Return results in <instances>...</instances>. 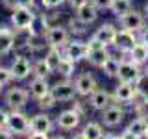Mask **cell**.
Wrapping results in <instances>:
<instances>
[{
	"label": "cell",
	"instance_id": "cell-1",
	"mask_svg": "<svg viewBox=\"0 0 148 139\" xmlns=\"http://www.w3.org/2000/svg\"><path fill=\"white\" fill-rule=\"evenodd\" d=\"M119 19V24L122 30H128V32H133V34H139V32L145 28L146 24V17L143 15V13L135 11V9H130V11H126L124 15L117 17Z\"/></svg>",
	"mask_w": 148,
	"mask_h": 139
},
{
	"label": "cell",
	"instance_id": "cell-2",
	"mask_svg": "<svg viewBox=\"0 0 148 139\" xmlns=\"http://www.w3.org/2000/svg\"><path fill=\"white\" fill-rule=\"evenodd\" d=\"M6 126L13 132V136H24V133H30V119L21 109H11L8 113Z\"/></svg>",
	"mask_w": 148,
	"mask_h": 139
},
{
	"label": "cell",
	"instance_id": "cell-3",
	"mask_svg": "<svg viewBox=\"0 0 148 139\" xmlns=\"http://www.w3.org/2000/svg\"><path fill=\"white\" fill-rule=\"evenodd\" d=\"M45 41L48 46H56V48H63L69 43V30L63 28L61 24H52L46 28L45 32Z\"/></svg>",
	"mask_w": 148,
	"mask_h": 139
},
{
	"label": "cell",
	"instance_id": "cell-4",
	"mask_svg": "<svg viewBox=\"0 0 148 139\" xmlns=\"http://www.w3.org/2000/svg\"><path fill=\"white\" fill-rule=\"evenodd\" d=\"M35 15L37 13L34 11V8L15 6L11 9V24H13V28H30Z\"/></svg>",
	"mask_w": 148,
	"mask_h": 139
},
{
	"label": "cell",
	"instance_id": "cell-5",
	"mask_svg": "<svg viewBox=\"0 0 148 139\" xmlns=\"http://www.w3.org/2000/svg\"><path fill=\"white\" fill-rule=\"evenodd\" d=\"M28 98H30V93L22 87H11L8 89L6 96H4V102L9 109H22L28 104Z\"/></svg>",
	"mask_w": 148,
	"mask_h": 139
},
{
	"label": "cell",
	"instance_id": "cell-6",
	"mask_svg": "<svg viewBox=\"0 0 148 139\" xmlns=\"http://www.w3.org/2000/svg\"><path fill=\"white\" fill-rule=\"evenodd\" d=\"M137 43V37H135V34L133 32H128V30H117V34H115V37H113V45L115 48L119 50V52H122V54H128L130 50H132V46Z\"/></svg>",
	"mask_w": 148,
	"mask_h": 139
},
{
	"label": "cell",
	"instance_id": "cell-7",
	"mask_svg": "<svg viewBox=\"0 0 148 139\" xmlns=\"http://www.w3.org/2000/svg\"><path fill=\"white\" fill-rule=\"evenodd\" d=\"M50 91H52V95L56 96V100H58V102H69V100H72L74 96L78 95L74 83L69 82V78H65L63 82H58L56 85H52V87H50Z\"/></svg>",
	"mask_w": 148,
	"mask_h": 139
},
{
	"label": "cell",
	"instance_id": "cell-8",
	"mask_svg": "<svg viewBox=\"0 0 148 139\" xmlns=\"http://www.w3.org/2000/svg\"><path fill=\"white\" fill-rule=\"evenodd\" d=\"M63 56L69 59H72L74 63L82 61V59L87 58V43H83V41H69L67 45L63 46Z\"/></svg>",
	"mask_w": 148,
	"mask_h": 139
},
{
	"label": "cell",
	"instance_id": "cell-9",
	"mask_svg": "<svg viewBox=\"0 0 148 139\" xmlns=\"http://www.w3.org/2000/svg\"><path fill=\"white\" fill-rule=\"evenodd\" d=\"M124 117H126V111L120 108V106L109 104L106 109H102V122H104L108 128L119 126V124L124 120Z\"/></svg>",
	"mask_w": 148,
	"mask_h": 139
},
{
	"label": "cell",
	"instance_id": "cell-10",
	"mask_svg": "<svg viewBox=\"0 0 148 139\" xmlns=\"http://www.w3.org/2000/svg\"><path fill=\"white\" fill-rule=\"evenodd\" d=\"M80 120H82V113H78L76 109H65L58 115V126L65 130V132H71V130L80 126Z\"/></svg>",
	"mask_w": 148,
	"mask_h": 139
},
{
	"label": "cell",
	"instance_id": "cell-11",
	"mask_svg": "<svg viewBox=\"0 0 148 139\" xmlns=\"http://www.w3.org/2000/svg\"><path fill=\"white\" fill-rule=\"evenodd\" d=\"M9 69H11L13 80H17V82L26 80V78L32 74V63H30L28 58H24V56H17V58L13 59V63H11Z\"/></svg>",
	"mask_w": 148,
	"mask_h": 139
},
{
	"label": "cell",
	"instance_id": "cell-12",
	"mask_svg": "<svg viewBox=\"0 0 148 139\" xmlns=\"http://www.w3.org/2000/svg\"><path fill=\"white\" fill-rule=\"evenodd\" d=\"M74 87H76V93L80 96H89L98 87V83H96V78L91 72H82L74 82Z\"/></svg>",
	"mask_w": 148,
	"mask_h": 139
},
{
	"label": "cell",
	"instance_id": "cell-13",
	"mask_svg": "<svg viewBox=\"0 0 148 139\" xmlns=\"http://www.w3.org/2000/svg\"><path fill=\"white\" fill-rule=\"evenodd\" d=\"M141 74H143V72H141V69H139V65H135L133 61H120L117 78H119V82L135 83L137 78L141 76Z\"/></svg>",
	"mask_w": 148,
	"mask_h": 139
},
{
	"label": "cell",
	"instance_id": "cell-14",
	"mask_svg": "<svg viewBox=\"0 0 148 139\" xmlns=\"http://www.w3.org/2000/svg\"><path fill=\"white\" fill-rule=\"evenodd\" d=\"M135 96H137V89L130 82H119V85L115 87L113 98L117 102H120V104H132L135 100Z\"/></svg>",
	"mask_w": 148,
	"mask_h": 139
},
{
	"label": "cell",
	"instance_id": "cell-15",
	"mask_svg": "<svg viewBox=\"0 0 148 139\" xmlns=\"http://www.w3.org/2000/svg\"><path fill=\"white\" fill-rule=\"evenodd\" d=\"M54 128L52 117H48L46 113H37L30 119V132H37V133H46L48 136Z\"/></svg>",
	"mask_w": 148,
	"mask_h": 139
},
{
	"label": "cell",
	"instance_id": "cell-16",
	"mask_svg": "<svg viewBox=\"0 0 148 139\" xmlns=\"http://www.w3.org/2000/svg\"><path fill=\"white\" fill-rule=\"evenodd\" d=\"M146 128H148V120L146 117H137L132 120V124L120 133V137H146Z\"/></svg>",
	"mask_w": 148,
	"mask_h": 139
},
{
	"label": "cell",
	"instance_id": "cell-17",
	"mask_svg": "<svg viewBox=\"0 0 148 139\" xmlns=\"http://www.w3.org/2000/svg\"><path fill=\"white\" fill-rule=\"evenodd\" d=\"M76 17L80 19L83 24L89 26V24H92V22L98 19V9H96V6L91 2V0H87L85 4H82V6L76 9Z\"/></svg>",
	"mask_w": 148,
	"mask_h": 139
},
{
	"label": "cell",
	"instance_id": "cell-18",
	"mask_svg": "<svg viewBox=\"0 0 148 139\" xmlns=\"http://www.w3.org/2000/svg\"><path fill=\"white\" fill-rule=\"evenodd\" d=\"M89 104H91L92 109L102 111L111 104V95L106 89H98V87H96V89L89 95Z\"/></svg>",
	"mask_w": 148,
	"mask_h": 139
},
{
	"label": "cell",
	"instance_id": "cell-19",
	"mask_svg": "<svg viewBox=\"0 0 148 139\" xmlns=\"http://www.w3.org/2000/svg\"><path fill=\"white\" fill-rule=\"evenodd\" d=\"M15 48V34L11 28L0 26V56H8Z\"/></svg>",
	"mask_w": 148,
	"mask_h": 139
},
{
	"label": "cell",
	"instance_id": "cell-20",
	"mask_svg": "<svg viewBox=\"0 0 148 139\" xmlns=\"http://www.w3.org/2000/svg\"><path fill=\"white\" fill-rule=\"evenodd\" d=\"M115 34H117V28H115L111 22H104V24H100L98 28H96V32L92 34V37L95 39H98L100 43H104L106 46L113 43V37Z\"/></svg>",
	"mask_w": 148,
	"mask_h": 139
},
{
	"label": "cell",
	"instance_id": "cell-21",
	"mask_svg": "<svg viewBox=\"0 0 148 139\" xmlns=\"http://www.w3.org/2000/svg\"><path fill=\"white\" fill-rule=\"evenodd\" d=\"M128 56H130V61H133L135 65H139V67L145 65L148 61V45L137 41V43L132 46V50L128 52Z\"/></svg>",
	"mask_w": 148,
	"mask_h": 139
},
{
	"label": "cell",
	"instance_id": "cell-22",
	"mask_svg": "<svg viewBox=\"0 0 148 139\" xmlns=\"http://www.w3.org/2000/svg\"><path fill=\"white\" fill-rule=\"evenodd\" d=\"M50 83L46 82V78H34V80H32V83H30V96H34V98L37 100V98H41V96L43 95H46V93L50 91Z\"/></svg>",
	"mask_w": 148,
	"mask_h": 139
},
{
	"label": "cell",
	"instance_id": "cell-23",
	"mask_svg": "<svg viewBox=\"0 0 148 139\" xmlns=\"http://www.w3.org/2000/svg\"><path fill=\"white\" fill-rule=\"evenodd\" d=\"M76 137H83V139H100V137H104V128H102L98 122H87Z\"/></svg>",
	"mask_w": 148,
	"mask_h": 139
},
{
	"label": "cell",
	"instance_id": "cell-24",
	"mask_svg": "<svg viewBox=\"0 0 148 139\" xmlns=\"http://www.w3.org/2000/svg\"><path fill=\"white\" fill-rule=\"evenodd\" d=\"M108 58H109L108 48H98V50H91V52H87V58L85 59L92 65V67H102Z\"/></svg>",
	"mask_w": 148,
	"mask_h": 139
},
{
	"label": "cell",
	"instance_id": "cell-25",
	"mask_svg": "<svg viewBox=\"0 0 148 139\" xmlns=\"http://www.w3.org/2000/svg\"><path fill=\"white\" fill-rule=\"evenodd\" d=\"M61 56H63V52H59V48H56V46H48V52H46V56H45V61L48 63V67H50L52 72H56Z\"/></svg>",
	"mask_w": 148,
	"mask_h": 139
},
{
	"label": "cell",
	"instance_id": "cell-26",
	"mask_svg": "<svg viewBox=\"0 0 148 139\" xmlns=\"http://www.w3.org/2000/svg\"><path fill=\"white\" fill-rule=\"evenodd\" d=\"M74 69H76V63L72 61V59L65 58V56H61V59H59V65L56 71H59V74H61L63 78H71L74 74Z\"/></svg>",
	"mask_w": 148,
	"mask_h": 139
},
{
	"label": "cell",
	"instance_id": "cell-27",
	"mask_svg": "<svg viewBox=\"0 0 148 139\" xmlns=\"http://www.w3.org/2000/svg\"><path fill=\"white\" fill-rule=\"evenodd\" d=\"M132 8H133L132 0H113L111 6H109V11L113 13L115 17H120V15H124L126 11H130Z\"/></svg>",
	"mask_w": 148,
	"mask_h": 139
},
{
	"label": "cell",
	"instance_id": "cell-28",
	"mask_svg": "<svg viewBox=\"0 0 148 139\" xmlns=\"http://www.w3.org/2000/svg\"><path fill=\"white\" fill-rule=\"evenodd\" d=\"M119 65H120V59L117 58H113V56L109 54V58L104 61V65H102V71H104L106 76H109V78H113V76H117V72H119Z\"/></svg>",
	"mask_w": 148,
	"mask_h": 139
},
{
	"label": "cell",
	"instance_id": "cell-29",
	"mask_svg": "<svg viewBox=\"0 0 148 139\" xmlns=\"http://www.w3.org/2000/svg\"><path fill=\"white\" fill-rule=\"evenodd\" d=\"M32 72H34L37 78H48V74H52L48 63L45 61V58L43 59H37V61L32 65Z\"/></svg>",
	"mask_w": 148,
	"mask_h": 139
},
{
	"label": "cell",
	"instance_id": "cell-30",
	"mask_svg": "<svg viewBox=\"0 0 148 139\" xmlns=\"http://www.w3.org/2000/svg\"><path fill=\"white\" fill-rule=\"evenodd\" d=\"M85 26L87 24H83L78 17H72V19H69L67 30H69V34H72V35H82V34H85Z\"/></svg>",
	"mask_w": 148,
	"mask_h": 139
},
{
	"label": "cell",
	"instance_id": "cell-31",
	"mask_svg": "<svg viewBox=\"0 0 148 139\" xmlns=\"http://www.w3.org/2000/svg\"><path fill=\"white\" fill-rule=\"evenodd\" d=\"M58 104V100H56V96L52 95V91H48L46 93V95H43L41 96V98H37V106H39L41 109H52L54 106Z\"/></svg>",
	"mask_w": 148,
	"mask_h": 139
},
{
	"label": "cell",
	"instance_id": "cell-32",
	"mask_svg": "<svg viewBox=\"0 0 148 139\" xmlns=\"http://www.w3.org/2000/svg\"><path fill=\"white\" fill-rule=\"evenodd\" d=\"M13 80V74H11V69H6V67H0V85H8L9 82Z\"/></svg>",
	"mask_w": 148,
	"mask_h": 139
},
{
	"label": "cell",
	"instance_id": "cell-33",
	"mask_svg": "<svg viewBox=\"0 0 148 139\" xmlns=\"http://www.w3.org/2000/svg\"><path fill=\"white\" fill-rule=\"evenodd\" d=\"M98 48H106V45L100 43L98 39H95V37H91V39L87 41V52H91V50H98Z\"/></svg>",
	"mask_w": 148,
	"mask_h": 139
},
{
	"label": "cell",
	"instance_id": "cell-34",
	"mask_svg": "<svg viewBox=\"0 0 148 139\" xmlns=\"http://www.w3.org/2000/svg\"><path fill=\"white\" fill-rule=\"evenodd\" d=\"M92 4H95L96 6V9H109V6H111V2H113V0H91Z\"/></svg>",
	"mask_w": 148,
	"mask_h": 139
},
{
	"label": "cell",
	"instance_id": "cell-35",
	"mask_svg": "<svg viewBox=\"0 0 148 139\" xmlns=\"http://www.w3.org/2000/svg\"><path fill=\"white\" fill-rule=\"evenodd\" d=\"M65 2H67V0H45V4H46V9H56V8L63 6Z\"/></svg>",
	"mask_w": 148,
	"mask_h": 139
},
{
	"label": "cell",
	"instance_id": "cell-36",
	"mask_svg": "<svg viewBox=\"0 0 148 139\" xmlns=\"http://www.w3.org/2000/svg\"><path fill=\"white\" fill-rule=\"evenodd\" d=\"M13 137V132L8 126H0V139H9Z\"/></svg>",
	"mask_w": 148,
	"mask_h": 139
},
{
	"label": "cell",
	"instance_id": "cell-37",
	"mask_svg": "<svg viewBox=\"0 0 148 139\" xmlns=\"http://www.w3.org/2000/svg\"><path fill=\"white\" fill-rule=\"evenodd\" d=\"M139 41L145 43V45H148V26L146 24H145V28H143L141 32H139Z\"/></svg>",
	"mask_w": 148,
	"mask_h": 139
},
{
	"label": "cell",
	"instance_id": "cell-38",
	"mask_svg": "<svg viewBox=\"0 0 148 139\" xmlns=\"http://www.w3.org/2000/svg\"><path fill=\"white\" fill-rule=\"evenodd\" d=\"M15 6H26V8H34V0H13Z\"/></svg>",
	"mask_w": 148,
	"mask_h": 139
},
{
	"label": "cell",
	"instance_id": "cell-39",
	"mask_svg": "<svg viewBox=\"0 0 148 139\" xmlns=\"http://www.w3.org/2000/svg\"><path fill=\"white\" fill-rule=\"evenodd\" d=\"M6 122H8V111L0 108V126H6Z\"/></svg>",
	"mask_w": 148,
	"mask_h": 139
},
{
	"label": "cell",
	"instance_id": "cell-40",
	"mask_svg": "<svg viewBox=\"0 0 148 139\" xmlns=\"http://www.w3.org/2000/svg\"><path fill=\"white\" fill-rule=\"evenodd\" d=\"M67 2H69V4H71V8L74 9V11H76V9H78V8H80V6H82V4H85V2H87V0H67Z\"/></svg>",
	"mask_w": 148,
	"mask_h": 139
},
{
	"label": "cell",
	"instance_id": "cell-41",
	"mask_svg": "<svg viewBox=\"0 0 148 139\" xmlns=\"http://www.w3.org/2000/svg\"><path fill=\"white\" fill-rule=\"evenodd\" d=\"M28 137H30V139H46L48 136H46V133H37V132H30V133H28Z\"/></svg>",
	"mask_w": 148,
	"mask_h": 139
},
{
	"label": "cell",
	"instance_id": "cell-42",
	"mask_svg": "<svg viewBox=\"0 0 148 139\" xmlns=\"http://www.w3.org/2000/svg\"><path fill=\"white\" fill-rule=\"evenodd\" d=\"M143 13H145V17H146V19H148V2H146V4H145V11H143Z\"/></svg>",
	"mask_w": 148,
	"mask_h": 139
},
{
	"label": "cell",
	"instance_id": "cell-43",
	"mask_svg": "<svg viewBox=\"0 0 148 139\" xmlns=\"http://www.w3.org/2000/svg\"><path fill=\"white\" fill-rule=\"evenodd\" d=\"M145 74H146V76H148V65H146V69H145Z\"/></svg>",
	"mask_w": 148,
	"mask_h": 139
},
{
	"label": "cell",
	"instance_id": "cell-44",
	"mask_svg": "<svg viewBox=\"0 0 148 139\" xmlns=\"http://www.w3.org/2000/svg\"><path fill=\"white\" fill-rule=\"evenodd\" d=\"M146 137H148V128H146Z\"/></svg>",
	"mask_w": 148,
	"mask_h": 139
},
{
	"label": "cell",
	"instance_id": "cell-45",
	"mask_svg": "<svg viewBox=\"0 0 148 139\" xmlns=\"http://www.w3.org/2000/svg\"><path fill=\"white\" fill-rule=\"evenodd\" d=\"M0 93H2V85H0Z\"/></svg>",
	"mask_w": 148,
	"mask_h": 139
}]
</instances>
